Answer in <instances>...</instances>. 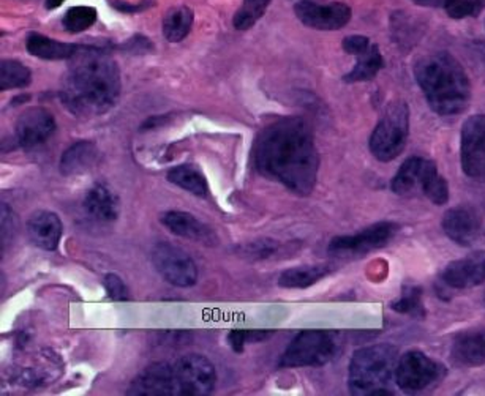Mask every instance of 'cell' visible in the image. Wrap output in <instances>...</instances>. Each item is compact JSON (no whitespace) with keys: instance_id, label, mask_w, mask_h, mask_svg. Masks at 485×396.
<instances>
[{"instance_id":"603a6c76","label":"cell","mask_w":485,"mask_h":396,"mask_svg":"<svg viewBox=\"0 0 485 396\" xmlns=\"http://www.w3.org/2000/svg\"><path fill=\"white\" fill-rule=\"evenodd\" d=\"M391 34L401 48L411 49L424 34V25L407 12H394L391 15Z\"/></svg>"},{"instance_id":"60d3db41","label":"cell","mask_w":485,"mask_h":396,"mask_svg":"<svg viewBox=\"0 0 485 396\" xmlns=\"http://www.w3.org/2000/svg\"><path fill=\"white\" fill-rule=\"evenodd\" d=\"M64 2H65V0H46V8H48V10H53V8L61 6Z\"/></svg>"},{"instance_id":"f35d334b","label":"cell","mask_w":485,"mask_h":396,"mask_svg":"<svg viewBox=\"0 0 485 396\" xmlns=\"http://www.w3.org/2000/svg\"><path fill=\"white\" fill-rule=\"evenodd\" d=\"M412 4L425 8H443L448 4V0H411Z\"/></svg>"},{"instance_id":"277c9868","label":"cell","mask_w":485,"mask_h":396,"mask_svg":"<svg viewBox=\"0 0 485 396\" xmlns=\"http://www.w3.org/2000/svg\"><path fill=\"white\" fill-rule=\"evenodd\" d=\"M397 361V349L391 344L358 349L348 368V387L351 395H392L389 385L395 378Z\"/></svg>"},{"instance_id":"7402d4cb","label":"cell","mask_w":485,"mask_h":396,"mask_svg":"<svg viewBox=\"0 0 485 396\" xmlns=\"http://www.w3.org/2000/svg\"><path fill=\"white\" fill-rule=\"evenodd\" d=\"M25 48L29 51V54L35 55L43 61H70L81 46L72 43L55 42L49 36L34 32L27 35Z\"/></svg>"},{"instance_id":"e575fe53","label":"cell","mask_w":485,"mask_h":396,"mask_svg":"<svg viewBox=\"0 0 485 396\" xmlns=\"http://www.w3.org/2000/svg\"><path fill=\"white\" fill-rule=\"evenodd\" d=\"M272 333V331H233L228 335V344L234 352H242L247 342H264Z\"/></svg>"},{"instance_id":"7c38bea8","label":"cell","mask_w":485,"mask_h":396,"mask_svg":"<svg viewBox=\"0 0 485 396\" xmlns=\"http://www.w3.org/2000/svg\"><path fill=\"white\" fill-rule=\"evenodd\" d=\"M294 13L303 25L315 31H340L351 21L350 6L341 2L328 5L316 4L313 0H299L294 5Z\"/></svg>"},{"instance_id":"9c48e42d","label":"cell","mask_w":485,"mask_h":396,"mask_svg":"<svg viewBox=\"0 0 485 396\" xmlns=\"http://www.w3.org/2000/svg\"><path fill=\"white\" fill-rule=\"evenodd\" d=\"M446 374V368L441 363L431 359L421 351H410L397 361L395 368V384L407 393H418L437 384Z\"/></svg>"},{"instance_id":"e0dca14e","label":"cell","mask_w":485,"mask_h":396,"mask_svg":"<svg viewBox=\"0 0 485 396\" xmlns=\"http://www.w3.org/2000/svg\"><path fill=\"white\" fill-rule=\"evenodd\" d=\"M160 223L173 234L188 241L200 242L211 246L217 243V235L207 224L200 222L196 216L188 212L170 211L160 215Z\"/></svg>"},{"instance_id":"44dd1931","label":"cell","mask_w":485,"mask_h":396,"mask_svg":"<svg viewBox=\"0 0 485 396\" xmlns=\"http://www.w3.org/2000/svg\"><path fill=\"white\" fill-rule=\"evenodd\" d=\"M98 162L97 145L91 141H78L62 153L59 169L64 175L84 174Z\"/></svg>"},{"instance_id":"3957f363","label":"cell","mask_w":485,"mask_h":396,"mask_svg":"<svg viewBox=\"0 0 485 396\" xmlns=\"http://www.w3.org/2000/svg\"><path fill=\"white\" fill-rule=\"evenodd\" d=\"M414 78L431 111L438 115H459L471 100V84L465 68L446 51L421 57L414 65Z\"/></svg>"},{"instance_id":"4316f807","label":"cell","mask_w":485,"mask_h":396,"mask_svg":"<svg viewBox=\"0 0 485 396\" xmlns=\"http://www.w3.org/2000/svg\"><path fill=\"white\" fill-rule=\"evenodd\" d=\"M419 190L431 199L433 204L444 205L449 201V185L443 175L438 173L437 164L431 160H425Z\"/></svg>"},{"instance_id":"6da1fadb","label":"cell","mask_w":485,"mask_h":396,"mask_svg":"<svg viewBox=\"0 0 485 396\" xmlns=\"http://www.w3.org/2000/svg\"><path fill=\"white\" fill-rule=\"evenodd\" d=\"M253 163L260 174L286 186L298 196L315 190L320 155L309 122L283 117L264 126L253 147Z\"/></svg>"},{"instance_id":"5b68a950","label":"cell","mask_w":485,"mask_h":396,"mask_svg":"<svg viewBox=\"0 0 485 396\" xmlns=\"http://www.w3.org/2000/svg\"><path fill=\"white\" fill-rule=\"evenodd\" d=\"M410 134V108L405 102L389 103L371 133L369 147L378 162L395 160L405 151Z\"/></svg>"},{"instance_id":"4dcf8cb0","label":"cell","mask_w":485,"mask_h":396,"mask_svg":"<svg viewBox=\"0 0 485 396\" xmlns=\"http://www.w3.org/2000/svg\"><path fill=\"white\" fill-rule=\"evenodd\" d=\"M272 0H243L242 5L237 10L233 25L236 31H249L264 16Z\"/></svg>"},{"instance_id":"52a82bcc","label":"cell","mask_w":485,"mask_h":396,"mask_svg":"<svg viewBox=\"0 0 485 396\" xmlns=\"http://www.w3.org/2000/svg\"><path fill=\"white\" fill-rule=\"evenodd\" d=\"M151 261L158 275L173 286L192 288L198 282V267L181 246L160 242L152 248Z\"/></svg>"},{"instance_id":"4fadbf2b","label":"cell","mask_w":485,"mask_h":396,"mask_svg":"<svg viewBox=\"0 0 485 396\" xmlns=\"http://www.w3.org/2000/svg\"><path fill=\"white\" fill-rule=\"evenodd\" d=\"M127 395L181 396L174 365L166 361H157L147 366L132 381Z\"/></svg>"},{"instance_id":"cb8c5ba5","label":"cell","mask_w":485,"mask_h":396,"mask_svg":"<svg viewBox=\"0 0 485 396\" xmlns=\"http://www.w3.org/2000/svg\"><path fill=\"white\" fill-rule=\"evenodd\" d=\"M166 179L173 185L183 188L185 192L193 194L196 198H206L209 194V185L206 177L194 164H179L176 168L170 169Z\"/></svg>"},{"instance_id":"d6a6232c","label":"cell","mask_w":485,"mask_h":396,"mask_svg":"<svg viewBox=\"0 0 485 396\" xmlns=\"http://www.w3.org/2000/svg\"><path fill=\"white\" fill-rule=\"evenodd\" d=\"M97 21V10L92 6H74L70 8L64 18H62V25L65 31L70 34H79L84 32L95 25Z\"/></svg>"},{"instance_id":"8d00e7d4","label":"cell","mask_w":485,"mask_h":396,"mask_svg":"<svg viewBox=\"0 0 485 396\" xmlns=\"http://www.w3.org/2000/svg\"><path fill=\"white\" fill-rule=\"evenodd\" d=\"M341 46H343V51L348 53V54L359 55L362 54L364 51H367V49L371 48V42L369 36L350 35L346 36L345 40H343V43H341Z\"/></svg>"},{"instance_id":"30bf717a","label":"cell","mask_w":485,"mask_h":396,"mask_svg":"<svg viewBox=\"0 0 485 396\" xmlns=\"http://www.w3.org/2000/svg\"><path fill=\"white\" fill-rule=\"evenodd\" d=\"M181 395L204 396L213 393L217 371L213 361L200 354H188L173 363Z\"/></svg>"},{"instance_id":"d6986e66","label":"cell","mask_w":485,"mask_h":396,"mask_svg":"<svg viewBox=\"0 0 485 396\" xmlns=\"http://www.w3.org/2000/svg\"><path fill=\"white\" fill-rule=\"evenodd\" d=\"M83 209L94 222L113 223L119 216V198L110 186L100 182L85 194Z\"/></svg>"},{"instance_id":"7a4b0ae2","label":"cell","mask_w":485,"mask_h":396,"mask_svg":"<svg viewBox=\"0 0 485 396\" xmlns=\"http://www.w3.org/2000/svg\"><path fill=\"white\" fill-rule=\"evenodd\" d=\"M61 98L78 117H95L114 108L121 95L119 66L104 49L81 46L70 59Z\"/></svg>"},{"instance_id":"5bb4252c","label":"cell","mask_w":485,"mask_h":396,"mask_svg":"<svg viewBox=\"0 0 485 396\" xmlns=\"http://www.w3.org/2000/svg\"><path fill=\"white\" fill-rule=\"evenodd\" d=\"M54 115L45 108L25 109L15 124V138L21 149H37L55 133Z\"/></svg>"},{"instance_id":"ab89813d","label":"cell","mask_w":485,"mask_h":396,"mask_svg":"<svg viewBox=\"0 0 485 396\" xmlns=\"http://www.w3.org/2000/svg\"><path fill=\"white\" fill-rule=\"evenodd\" d=\"M474 54H476V57H478V61H480V65H482V68L485 70V42L484 43H476L474 45Z\"/></svg>"},{"instance_id":"83f0119b","label":"cell","mask_w":485,"mask_h":396,"mask_svg":"<svg viewBox=\"0 0 485 396\" xmlns=\"http://www.w3.org/2000/svg\"><path fill=\"white\" fill-rule=\"evenodd\" d=\"M425 158L421 156H411L408 158L407 162L401 164L399 173L395 174L391 183V190L399 194V196H407L411 193L419 190V183H421V175H422V169H424Z\"/></svg>"},{"instance_id":"8fae6325","label":"cell","mask_w":485,"mask_h":396,"mask_svg":"<svg viewBox=\"0 0 485 396\" xmlns=\"http://www.w3.org/2000/svg\"><path fill=\"white\" fill-rule=\"evenodd\" d=\"M461 169L470 179L485 182V115H471L461 128Z\"/></svg>"},{"instance_id":"8992f818","label":"cell","mask_w":485,"mask_h":396,"mask_svg":"<svg viewBox=\"0 0 485 396\" xmlns=\"http://www.w3.org/2000/svg\"><path fill=\"white\" fill-rule=\"evenodd\" d=\"M337 351L334 336L324 331H303L286 348L280 359L282 368L322 366L332 361Z\"/></svg>"},{"instance_id":"d590c367","label":"cell","mask_w":485,"mask_h":396,"mask_svg":"<svg viewBox=\"0 0 485 396\" xmlns=\"http://www.w3.org/2000/svg\"><path fill=\"white\" fill-rule=\"evenodd\" d=\"M104 289H106V295L110 297L111 301H128V289L125 282L119 276L114 273L104 276Z\"/></svg>"},{"instance_id":"f546056e","label":"cell","mask_w":485,"mask_h":396,"mask_svg":"<svg viewBox=\"0 0 485 396\" xmlns=\"http://www.w3.org/2000/svg\"><path fill=\"white\" fill-rule=\"evenodd\" d=\"M32 73L18 61H2L0 64V89L2 92L25 89L31 84Z\"/></svg>"},{"instance_id":"484cf974","label":"cell","mask_w":485,"mask_h":396,"mask_svg":"<svg viewBox=\"0 0 485 396\" xmlns=\"http://www.w3.org/2000/svg\"><path fill=\"white\" fill-rule=\"evenodd\" d=\"M331 273L329 265H302L292 267L279 276V284L286 289H305L313 286Z\"/></svg>"},{"instance_id":"2e32d148","label":"cell","mask_w":485,"mask_h":396,"mask_svg":"<svg viewBox=\"0 0 485 396\" xmlns=\"http://www.w3.org/2000/svg\"><path fill=\"white\" fill-rule=\"evenodd\" d=\"M444 286L452 289L476 288L485 282V252L459 259L441 272Z\"/></svg>"},{"instance_id":"1f68e13d","label":"cell","mask_w":485,"mask_h":396,"mask_svg":"<svg viewBox=\"0 0 485 396\" xmlns=\"http://www.w3.org/2000/svg\"><path fill=\"white\" fill-rule=\"evenodd\" d=\"M392 310L411 318L424 319L425 306L422 302V289L418 286H405L401 299L392 303Z\"/></svg>"},{"instance_id":"9a60e30c","label":"cell","mask_w":485,"mask_h":396,"mask_svg":"<svg viewBox=\"0 0 485 396\" xmlns=\"http://www.w3.org/2000/svg\"><path fill=\"white\" fill-rule=\"evenodd\" d=\"M441 228L457 245L470 246L480 237L482 220L473 207L460 205L444 213Z\"/></svg>"},{"instance_id":"74e56055","label":"cell","mask_w":485,"mask_h":396,"mask_svg":"<svg viewBox=\"0 0 485 396\" xmlns=\"http://www.w3.org/2000/svg\"><path fill=\"white\" fill-rule=\"evenodd\" d=\"M125 48L134 53V54H138V53H146V51H149L152 48V43L147 38H144V36L136 35L125 45Z\"/></svg>"},{"instance_id":"ac0fdd59","label":"cell","mask_w":485,"mask_h":396,"mask_svg":"<svg viewBox=\"0 0 485 396\" xmlns=\"http://www.w3.org/2000/svg\"><path fill=\"white\" fill-rule=\"evenodd\" d=\"M62 226L61 218L54 212H34L27 220V234L34 245L45 252H54L61 243Z\"/></svg>"},{"instance_id":"f1b7e54d","label":"cell","mask_w":485,"mask_h":396,"mask_svg":"<svg viewBox=\"0 0 485 396\" xmlns=\"http://www.w3.org/2000/svg\"><path fill=\"white\" fill-rule=\"evenodd\" d=\"M194 15L188 6H174L163 18V35L170 43L183 42L193 27Z\"/></svg>"},{"instance_id":"836d02e7","label":"cell","mask_w":485,"mask_h":396,"mask_svg":"<svg viewBox=\"0 0 485 396\" xmlns=\"http://www.w3.org/2000/svg\"><path fill=\"white\" fill-rule=\"evenodd\" d=\"M485 10V0H448L444 12L452 19L476 18Z\"/></svg>"},{"instance_id":"d4e9b609","label":"cell","mask_w":485,"mask_h":396,"mask_svg":"<svg viewBox=\"0 0 485 396\" xmlns=\"http://www.w3.org/2000/svg\"><path fill=\"white\" fill-rule=\"evenodd\" d=\"M356 57H358V64L354 65L351 72L346 73L343 76V81L348 84L371 81L384 68V57L375 43H371V48Z\"/></svg>"},{"instance_id":"ffe728a7","label":"cell","mask_w":485,"mask_h":396,"mask_svg":"<svg viewBox=\"0 0 485 396\" xmlns=\"http://www.w3.org/2000/svg\"><path fill=\"white\" fill-rule=\"evenodd\" d=\"M450 359L461 368L485 365V331L463 332L455 336Z\"/></svg>"},{"instance_id":"ba28073f","label":"cell","mask_w":485,"mask_h":396,"mask_svg":"<svg viewBox=\"0 0 485 396\" xmlns=\"http://www.w3.org/2000/svg\"><path fill=\"white\" fill-rule=\"evenodd\" d=\"M397 233H399L397 223H375L356 234L334 237L329 243L328 252L335 258H358L388 245Z\"/></svg>"}]
</instances>
